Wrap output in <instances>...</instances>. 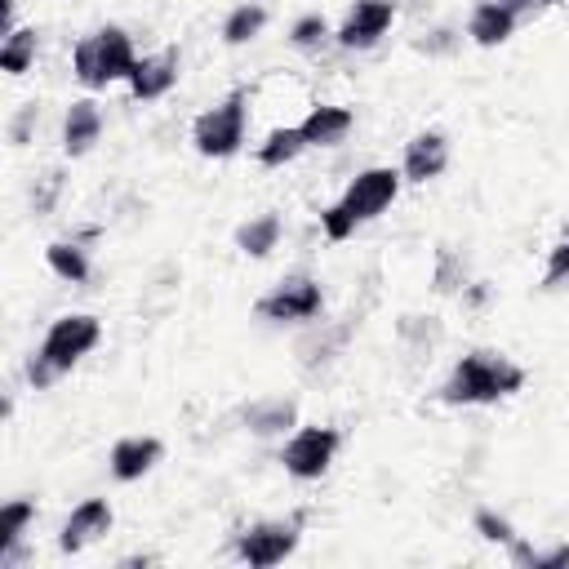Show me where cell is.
I'll use <instances>...</instances> for the list:
<instances>
[{"instance_id":"obj_20","label":"cell","mask_w":569,"mask_h":569,"mask_svg":"<svg viewBox=\"0 0 569 569\" xmlns=\"http://www.w3.org/2000/svg\"><path fill=\"white\" fill-rule=\"evenodd\" d=\"M36 49H40V36L36 27H13L4 40H0V67L9 76H27L36 67Z\"/></svg>"},{"instance_id":"obj_2","label":"cell","mask_w":569,"mask_h":569,"mask_svg":"<svg viewBox=\"0 0 569 569\" xmlns=\"http://www.w3.org/2000/svg\"><path fill=\"white\" fill-rule=\"evenodd\" d=\"M98 338H102L98 316H89V311L58 316V320L44 329L40 347L31 351V360H27V382H31L36 391H44L53 378H62L67 369H76V365L98 347Z\"/></svg>"},{"instance_id":"obj_21","label":"cell","mask_w":569,"mask_h":569,"mask_svg":"<svg viewBox=\"0 0 569 569\" xmlns=\"http://www.w3.org/2000/svg\"><path fill=\"white\" fill-rule=\"evenodd\" d=\"M31 520H36V502L31 498H9L0 507V560L22 542V533H27Z\"/></svg>"},{"instance_id":"obj_9","label":"cell","mask_w":569,"mask_h":569,"mask_svg":"<svg viewBox=\"0 0 569 569\" xmlns=\"http://www.w3.org/2000/svg\"><path fill=\"white\" fill-rule=\"evenodd\" d=\"M396 22V0H356L347 18L333 27L338 49H373Z\"/></svg>"},{"instance_id":"obj_23","label":"cell","mask_w":569,"mask_h":569,"mask_svg":"<svg viewBox=\"0 0 569 569\" xmlns=\"http://www.w3.org/2000/svg\"><path fill=\"white\" fill-rule=\"evenodd\" d=\"M293 418H298L293 400H262V405H249V431H258V436L284 431V427H293Z\"/></svg>"},{"instance_id":"obj_13","label":"cell","mask_w":569,"mask_h":569,"mask_svg":"<svg viewBox=\"0 0 569 569\" xmlns=\"http://www.w3.org/2000/svg\"><path fill=\"white\" fill-rule=\"evenodd\" d=\"M160 458H164V445L156 436H120L111 445V458L107 462H111V476L129 485V480H142Z\"/></svg>"},{"instance_id":"obj_27","label":"cell","mask_w":569,"mask_h":569,"mask_svg":"<svg viewBox=\"0 0 569 569\" xmlns=\"http://www.w3.org/2000/svg\"><path fill=\"white\" fill-rule=\"evenodd\" d=\"M498 4H507V9H511V13L520 18V22H525V18H538V13L556 9L560 0H498Z\"/></svg>"},{"instance_id":"obj_7","label":"cell","mask_w":569,"mask_h":569,"mask_svg":"<svg viewBox=\"0 0 569 569\" xmlns=\"http://www.w3.org/2000/svg\"><path fill=\"white\" fill-rule=\"evenodd\" d=\"M253 311L271 325H302V320H316L325 311V293L311 276H284L276 289H267Z\"/></svg>"},{"instance_id":"obj_22","label":"cell","mask_w":569,"mask_h":569,"mask_svg":"<svg viewBox=\"0 0 569 569\" xmlns=\"http://www.w3.org/2000/svg\"><path fill=\"white\" fill-rule=\"evenodd\" d=\"M262 27H267V9L262 4H236L222 18V40L227 44H249L253 36H262Z\"/></svg>"},{"instance_id":"obj_14","label":"cell","mask_w":569,"mask_h":569,"mask_svg":"<svg viewBox=\"0 0 569 569\" xmlns=\"http://www.w3.org/2000/svg\"><path fill=\"white\" fill-rule=\"evenodd\" d=\"M102 138V111L93 98H76L62 116V151L67 156H84L93 151V142Z\"/></svg>"},{"instance_id":"obj_3","label":"cell","mask_w":569,"mask_h":569,"mask_svg":"<svg viewBox=\"0 0 569 569\" xmlns=\"http://www.w3.org/2000/svg\"><path fill=\"white\" fill-rule=\"evenodd\" d=\"M525 387V369L511 360V356H498V351H471L462 356L449 378L440 382V400L445 405H493V400H507Z\"/></svg>"},{"instance_id":"obj_17","label":"cell","mask_w":569,"mask_h":569,"mask_svg":"<svg viewBox=\"0 0 569 569\" xmlns=\"http://www.w3.org/2000/svg\"><path fill=\"white\" fill-rule=\"evenodd\" d=\"M302 151H307L302 124H280V129H271V133L258 142V164H262V169H284V164H293Z\"/></svg>"},{"instance_id":"obj_25","label":"cell","mask_w":569,"mask_h":569,"mask_svg":"<svg viewBox=\"0 0 569 569\" xmlns=\"http://www.w3.org/2000/svg\"><path fill=\"white\" fill-rule=\"evenodd\" d=\"M569 280V227H565V236L551 244V253H547V271H542V289H560Z\"/></svg>"},{"instance_id":"obj_1","label":"cell","mask_w":569,"mask_h":569,"mask_svg":"<svg viewBox=\"0 0 569 569\" xmlns=\"http://www.w3.org/2000/svg\"><path fill=\"white\" fill-rule=\"evenodd\" d=\"M400 182H405V173L391 169V164L360 169V173L347 182V191H342L329 209H320V231H325V240L342 244L347 236H356L360 222H373L378 213H387L391 200L400 196Z\"/></svg>"},{"instance_id":"obj_11","label":"cell","mask_w":569,"mask_h":569,"mask_svg":"<svg viewBox=\"0 0 569 569\" xmlns=\"http://www.w3.org/2000/svg\"><path fill=\"white\" fill-rule=\"evenodd\" d=\"M445 164H449V138L440 129H422L405 142V160H400L405 182H431L445 173Z\"/></svg>"},{"instance_id":"obj_16","label":"cell","mask_w":569,"mask_h":569,"mask_svg":"<svg viewBox=\"0 0 569 569\" xmlns=\"http://www.w3.org/2000/svg\"><path fill=\"white\" fill-rule=\"evenodd\" d=\"M298 124H302V133H307V147H338V142L351 133L356 116H351L347 107H338V102H320V107H311Z\"/></svg>"},{"instance_id":"obj_10","label":"cell","mask_w":569,"mask_h":569,"mask_svg":"<svg viewBox=\"0 0 569 569\" xmlns=\"http://www.w3.org/2000/svg\"><path fill=\"white\" fill-rule=\"evenodd\" d=\"M111 520H116V511H111V502H107V498H84V502H76V507H71V516L62 520L58 547H62L67 556L84 551V547H93L102 533H111Z\"/></svg>"},{"instance_id":"obj_5","label":"cell","mask_w":569,"mask_h":569,"mask_svg":"<svg viewBox=\"0 0 569 569\" xmlns=\"http://www.w3.org/2000/svg\"><path fill=\"white\" fill-rule=\"evenodd\" d=\"M244 129H249V93L231 89L218 107L200 111L191 124V142L204 160H227L244 147Z\"/></svg>"},{"instance_id":"obj_15","label":"cell","mask_w":569,"mask_h":569,"mask_svg":"<svg viewBox=\"0 0 569 569\" xmlns=\"http://www.w3.org/2000/svg\"><path fill=\"white\" fill-rule=\"evenodd\" d=\"M516 27H520V18H516L507 4H498V0H480V4L471 9V18H467V36H471V44H480V49L507 44Z\"/></svg>"},{"instance_id":"obj_4","label":"cell","mask_w":569,"mask_h":569,"mask_svg":"<svg viewBox=\"0 0 569 569\" xmlns=\"http://www.w3.org/2000/svg\"><path fill=\"white\" fill-rule=\"evenodd\" d=\"M133 62H138V49L124 27H98L80 36L71 49V71L84 89H107L116 80H129Z\"/></svg>"},{"instance_id":"obj_24","label":"cell","mask_w":569,"mask_h":569,"mask_svg":"<svg viewBox=\"0 0 569 569\" xmlns=\"http://www.w3.org/2000/svg\"><path fill=\"white\" fill-rule=\"evenodd\" d=\"M289 40H293L298 49H325V44L333 40V27H329L320 13H302V18L289 27Z\"/></svg>"},{"instance_id":"obj_12","label":"cell","mask_w":569,"mask_h":569,"mask_svg":"<svg viewBox=\"0 0 569 569\" xmlns=\"http://www.w3.org/2000/svg\"><path fill=\"white\" fill-rule=\"evenodd\" d=\"M133 89L138 102H156L178 84V49H160V53H142L124 80Z\"/></svg>"},{"instance_id":"obj_18","label":"cell","mask_w":569,"mask_h":569,"mask_svg":"<svg viewBox=\"0 0 569 569\" xmlns=\"http://www.w3.org/2000/svg\"><path fill=\"white\" fill-rule=\"evenodd\" d=\"M280 244V213H258L236 227V249L244 258H267Z\"/></svg>"},{"instance_id":"obj_6","label":"cell","mask_w":569,"mask_h":569,"mask_svg":"<svg viewBox=\"0 0 569 569\" xmlns=\"http://www.w3.org/2000/svg\"><path fill=\"white\" fill-rule=\"evenodd\" d=\"M338 445H342V431H338V427H320V422L293 427L289 440L280 445V467H284L293 480H320V476L333 467Z\"/></svg>"},{"instance_id":"obj_8","label":"cell","mask_w":569,"mask_h":569,"mask_svg":"<svg viewBox=\"0 0 569 569\" xmlns=\"http://www.w3.org/2000/svg\"><path fill=\"white\" fill-rule=\"evenodd\" d=\"M298 542H302V520L298 516L293 520H258V525L236 533V556L253 569H271L284 556H293Z\"/></svg>"},{"instance_id":"obj_26","label":"cell","mask_w":569,"mask_h":569,"mask_svg":"<svg viewBox=\"0 0 569 569\" xmlns=\"http://www.w3.org/2000/svg\"><path fill=\"white\" fill-rule=\"evenodd\" d=\"M471 520H476L480 538H489V542H502V547H511V542L520 538V533L511 529V520H502V516H498V511H489V507H480Z\"/></svg>"},{"instance_id":"obj_19","label":"cell","mask_w":569,"mask_h":569,"mask_svg":"<svg viewBox=\"0 0 569 569\" xmlns=\"http://www.w3.org/2000/svg\"><path fill=\"white\" fill-rule=\"evenodd\" d=\"M44 262H49V271H53L58 280H67V284H84V280H89V253H84L76 240H49V244H44Z\"/></svg>"}]
</instances>
